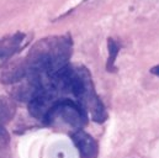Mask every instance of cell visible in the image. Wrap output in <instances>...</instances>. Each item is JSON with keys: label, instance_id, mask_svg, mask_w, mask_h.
Listing matches in <instances>:
<instances>
[{"label": "cell", "instance_id": "cell-6", "mask_svg": "<svg viewBox=\"0 0 159 158\" xmlns=\"http://www.w3.org/2000/svg\"><path fill=\"white\" fill-rule=\"evenodd\" d=\"M30 35L22 32H15L12 35H6L0 39V59L11 58L14 54L25 48L29 43Z\"/></svg>", "mask_w": 159, "mask_h": 158}, {"label": "cell", "instance_id": "cell-9", "mask_svg": "<svg viewBox=\"0 0 159 158\" xmlns=\"http://www.w3.org/2000/svg\"><path fill=\"white\" fill-rule=\"evenodd\" d=\"M107 49H109V58L106 62V69L107 72H115L116 71V58L120 51V44L114 39H107Z\"/></svg>", "mask_w": 159, "mask_h": 158}, {"label": "cell", "instance_id": "cell-10", "mask_svg": "<svg viewBox=\"0 0 159 158\" xmlns=\"http://www.w3.org/2000/svg\"><path fill=\"white\" fill-rule=\"evenodd\" d=\"M0 158H11L10 136L4 126H0Z\"/></svg>", "mask_w": 159, "mask_h": 158}, {"label": "cell", "instance_id": "cell-4", "mask_svg": "<svg viewBox=\"0 0 159 158\" xmlns=\"http://www.w3.org/2000/svg\"><path fill=\"white\" fill-rule=\"evenodd\" d=\"M30 68L25 58L9 59L0 67V83L12 85L30 74Z\"/></svg>", "mask_w": 159, "mask_h": 158}, {"label": "cell", "instance_id": "cell-3", "mask_svg": "<svg viewBox=\"0 0 159 158\" xmlns=\"http://www.w3.org/2000/svg\"><path fill=\"white\" fill-rule=\"evenodd\" d=\"M44 90L46 88H44L42 76L30 73L26 78L12 84L10 86L9 94L12 100H19V101L30 104L32 100L40 96Z\"/></svg>", "mask_w": 159, "mask_h": 158}, {"label": "cell", "instance_id": "cell-12", "mask_svg": "<svg viewBox=\"0 0 159 158\" xmlns=\"http://www.w3.org/2000/svg\"><path fill=\"white\" fill-rule=\"evenodd\" d=\"M0 61H1V59H0ZM1 66H2V63H1V62H0V67H1Z\"/></svg>", "mask_w": 159, "mask_h": 158}, {"label": "cell", "instance_id": "cell-8", "mask_svg": "<svg viewBox=\"0 0 159 158\" xmlns=\"http://www.w3.org/2000/svg\"><path fill=\"white\" fill-rule=\"evenodd\" d=\"M16 113V105L11 98L0 95V126H4L14 118Z\"/></svg>", "mask_w": 159, "mask_h": 158}, {"label": "cell", "instance_id": "cell-7", "mask_svg": "<svg viewBox=\"0 0 159 158\" xmlns=\"http://www.w3.org/2000/svg\"><path fill=\"white\" fill-rule=\"evenodd\" d=\"M72 140H73L75 147L78 148L79 155L81 158L98 157V153H99L98 142L94 140L93 136H90L83 128L72 132Z\"/></svg>", "mask_w": 159, "mask_h": 158}, {"label": "cell", "instance_id": "cell-2", "mask_svg": "<svg viewBox=\"0 0 159 158\" xmlns=\"http://www.w3.org/2000/svg\"><path fill=\"white\" fill-rule=\"evenodd\" d=\"M86 120L88 114L79 103H77L73 99L61 98L52 109L46 123L51 126L66 125L73 128L74 132L77 130L83 128V126L86 123Z\"/></svg>", "mask_w": 159, "mask_h": 158}, {"label": "cell", "instance_id": "cell-11", "mask_svg": "<svg viewBox=\"0 0 159 158\" xmlns=\"http://www.w3.org/2000/svg\"><path fill=\"white\" fill-rule=\"evenodd\" d=\"M151 73L154 74V76H157V77H159V64L156 66V67H153V68L151 69Z\"/></svg>", "mask_w": 159, "mask_h": 158}, {"label": "cell", "instance_id": "cell-1", "mask_svg": "<svg viewBox=\"0 0 159 158\" xmlns=\"http://www.w3.org/2000/svg\"><path fill=\"white\" fill-rule=\"evenodd\" d=\"M73 52V41L69 34L48 36L37 41L25 57L30 72L49 76L68 66Z\"/></svg>", "mask_w": 159, "mask_h": 158}, {"label": "cell", "instance_id": "cell-5", "mask_svg": "<svg viewBox=\"0 0 159 158\" xmlns=\"http://www.w3.org/2000/svg\"><path fill=\"white\" fill-rule=\"evenodd\" d=\"M59 99L61 98L57 94L49 90H44L40 96H37L35 100H32L29 104V111L31 116L46 123L52 109L54 108V105Z\"/></svg>", "mask_w": 159, "mask_h": 158}]
</instances>
